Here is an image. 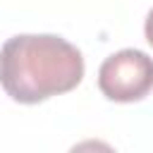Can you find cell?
I'll return each instance as SVG.
<instances>
[{
    "label": "cell",
    "mask_w": 153,
    "mask_h": 153,
    "mask_svg": "<svg viewBox=\"0 0 153 153\" xmlns=\"http://www.w3.org/2000/svg\"><path fill=\"white\" fill-rule=\"evenodd\" d=\"M84 79V57L55 33H19L0 50V84L24 105L67 93Z\"/></svg>",
    "instance_id": "1"
},
{
    "label": "cell",
    "mask_w": 153,
    "mask_h": 153,
    "mask_svg": "<svg viewBox=\"0 0 153 153\" xmlns=\"http://www.w3.org/2000/svg\"><path fill=\"white\" fill-rule=\"evenodd\" d=\"M98 88L115 103H134L153 88V57L136 48L117 50L98 69Z\"/></svg>",
    "instance_id": "2"
},
{
    "label": "cell",
    "mask_w": 153,
    "mask_h": 153,
    "mask_svg": "<svg viewBox=\"0 0 153 153\" xmlns=\"http://www.w3.org/2000/svg\"><path fill=\"white\" fill-rule=\"evenodd\" d=\"M143 33H146V41L153 45V10L146 14V24H143Z\"/></svg>",
    "instance_id": "3"
}]
</instances>
